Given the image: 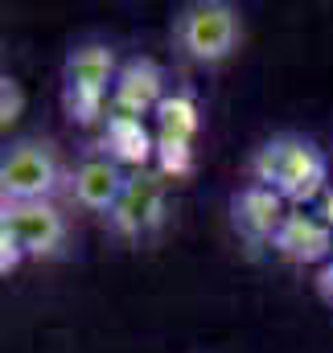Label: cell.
<instances>
[{
    "instance_id": "obj_1",
    "label": "cell",
    "mask_w": 333,
    "mask_h": 353,
    "mask_svg": "<svg viewBox=\"0 0 333 353\" xmlns=\"http://www.w3.org/2000/svg\"><path fill=\"white\" fill-rule=\"evenodd\" d=\"M251 176H255V185L280 193L288 205H305V201L330 193V189H325V181H330V161H325V152H321L313 140L292 136V132L272 136L267 144L255 148V157H251Z\"/></svg>"
},
{
    "instance_id": "obj_2",
    "label": "cell",
    "mask_w": 333,
    "mask_h": 353,
    "mask_svg": "<svg viewBox=\"0 0 333 353\" xmlns=\"http://www.w3.org/2000/svg\"><path fill=\"white\" fill-rule=\"evenodd\" d=\"M173 46L189 62H227L243 41V12L227 0H189L173 12Z\"/></svg>"
},
{
    "instance_id": "obj_3",
    "label": "cell",
    "mask_w": 333,
    "mask_h": 353,
    "mask_svg": "<svg viewBox=\"0 0 333 353\" xmlns=\"http://www.w3.org/2000/svg\"><path fill=\"white\" fill-rule=\"evenodd\" d=\"M115 54L99 41H86L79 50H70L66 66H62V107L75 123H95L103 115V107H111V90H115Z\"/></svg>"
},
{
    "instance_id": "obj_4",
    "label": "cell",
    "mask_w": 333,
    "mask_h": 353,
    "mask_svg": "<svg viewBox=\"0 0 333 353\" xmlns=\"http://www.w3.org/2000/svg\"><path fill=\"white\" fill-rule=\"evenodd\" d=\"M62 189V161L50 140H17L0 152V205L50 201Z\"/></svg>"
},
{
    "instance_id": "obj_5",
    "label": "cell",
    "mask_w": 333,
    "mask_h": 353,
    "mask_svg": "<svg viewBox=\"0 0 333 353\" xmlns=\"http://www.w3.org/2000/svg\"><path fill=\"white\" fill-rule=\"evenodd\" d=\"M165 197H169V181L157 169L128 173V185H124L115 210L107 214V230L124 243L157 239L161 226H165Z\"/></svg>"
},
{
    "instance_id": "obj_6",
    "label": "cell",
    "mask_w": 333,
    "mask_h": 353,
    "mask_svg": "<svg viewBox=\"0 0 333 353\" xmlns=\"http://www.w3.org/2000/svg\"><path fill=\"white\" fill-rule=\"evenodd\" d=\"M0 230L25 251V259H54L66 247V218L54 201H8L0 205Z\"/></svg>"
},
{
    "instance_id": "obj_7",
    "label": "cell",
    "mask_w": 333,
    "mask_h": 353,
    "mask_svg": "<svg viewBox=\"0 0 333 353\" xmlns=\"http://www.w3.org/2000/svg\"><path fill=\"white\" fill-rule=\"evenodd\" d=\"M124 185H128V173H124L111 157H103V152L83 157V161L75 165V173L66 176V193H70V201L83 205V210H91V214H103V218L115 210Z\"/></svg>"
},
{
    "instance_id": "obj_8",
    "label": "cell",
    "mask_w": 333,
    "mask_h": 353,
    "mask_svg": "<svg viewBox=\"0 0 333 353\" xmlns=\"http://www.w3.org/2000/svg\"><path fill=\"white\" fill-rule=\"evenodd\" d=\"M161 103H165V70L153 58H132L120 66L115 90H111V115L144 119L149 111L157 115Z\"/></svg>"
},
{
    "instance_id": "obj_9",
    "label": "cell",
    "mask_w": 333,
    "mask_h": 353,
    "mask_svg": "<svg viewBox=\"0 0 333 353\" xmlns=\"http://www.w3.org/2000/svg\"><path fill=\"white\" fill-rule=\"evenodd\" d=\"M231 218H235V230H239L247 243L263 247V243H276V234H280V226H284V218H288V201H284L280 193H272V189H263V185L251 181L247 189L235 193Z\"/></svg>"
},
{
    "instance_id": "obj_10",
    "label": "cell",
    "mask_w": 333,
    "mask_h": 353,
    "mask_svg": "<svg viewBox=\"0 0 333 353\" xmlns=\"http://www.w3.org/2000/svg\"><path fill=\"white\" fill-rule=\"evenodd\" d=\"M272 247H276L288 263H301V267L305 263H325L333 255V230L321 214L296 210V214L284 218V226H280V234H276Z\"/></svg>"
},
{
    "instance_id": "obj_11",
    "label": "cell",
    "mask_w": 333,
    "mask_h": 353,
    "mask_svg": "<svg viewBox=\"0 0 333 353\" xmlns=\"http://www.w3.org/2000/svg\"><path fill=\"white\" fill-rule=\"evenodd\" d=\"M99 148H103V157H111L120 169L128 165L132 173L149 169V161H157V136H149L144 119H128V115H107Z\"/></svg>"
},
{
    "instance_id": "obj_12",
    "label": "cell",
    "mask_w": 333,
    "mask_h": 353,
    "mask_svg": "<svg viewBox=\"0 0 333 353\" xmlns=\"http://www.w3.org/2000/svg\"><path fill=\"white\" fill-rule=\"evenodd\" d=\"M198 132H202V111H198L193 94H185V90L165 94V103L157 107V140L189 144V148H193Z\"/></svg>"
},
{
    "instance_id": "obj_13",
    "label": "cell",
    "mask_w": 333,
    "mask_h": 353,
    "mask_svg": "<svg viewBox=\"0 0 333 353\" xmlns=\"http://www.w3.org/2000/svg\"><path fill=\"white\" fill-rule=\"evenodd\" d=\"M193 169V148L189 144H169V140H157V173L165 176H185Z\"/></svg>"
},
{
    "instance_id": "obj_14",
    "label": "cell",
    "mask_w": 333,
    "mask_h": 353,
    "mask_svg": "<svg viewBox=\"0 0 333 353\" xmlns=\"http://www.w3.org/2000/svg\"><path fill=\"white\" fill-rule=\"evenodd\" d=\"M25 107V94L17 87V79H0V128H8Z\"/></svg>"
},
{
    "instance_id": "obj_15",
    "label": "cell",
    "mask_w": 333,
    "mask_h": 353,
    "mask_svg": "<svg viewBox=\"0 0 333 353\" xmlns=\"http://www.w3.org/2000/svg\"><path fill=\"white\" fill-rule=\"evenodd\" d=\"M21 263H25V251L12 243V234H4V230H0V275L17 271Z\"/></svg>"
},
{
    "instance_id": "obj_16",
    "label": "cell",
    "mask_w": 333,
    "mask_h": 353,
    "mask_svg": "<svg viewBox=\"0 0 333 353\" xmlns=\"http://www.w3.org/2000/svg\"><path fill=\"white\" fill-rule=\"evenodd\" d=\"M317 288H321V296H325V300L333 304V263L325 267V271H321V279H317Z\"/></svg>"
},
{
    "instance_id": "obj_17",
    "label": "cell",
    "mask_w": 333,
    "mask_h": 353,
    "mask_svg": "<svg viewBox=\"0 0 333 353\" xmlns=\"http://www.w3.org/2000/svg\"><path fill=\"white\" fill-rule=\"evenodd\" d=\"M321 218L330 222V230H333V189L325 193V205H321Z\"/></svg>"
}]
</instances>
